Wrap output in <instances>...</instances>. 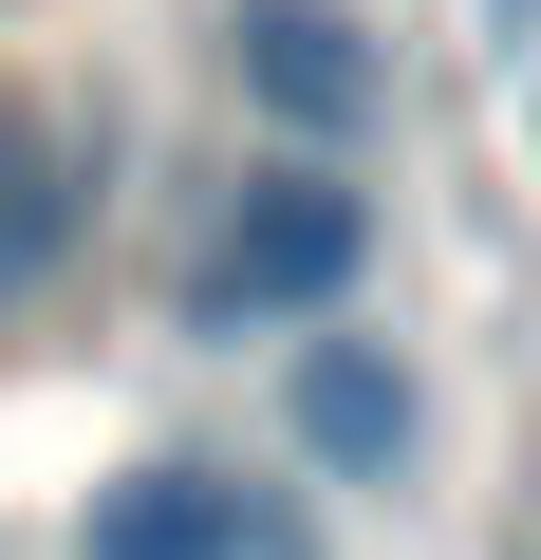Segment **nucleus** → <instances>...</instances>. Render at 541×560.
<instances>
[{
  "mask_svg": "<svg viewBox=\"0 0 541 560\" xmlns=\"http://www.w3.org/2000/svg\"><path fill=\"white\" fill-rule=\"evenodd\" d=\"M355 280H374V187L355 168H261L187 261V337H299Z\"/></svg>",
  "mask_w": 541,
  "mask_h": 560,
  "instance_id": "obj_1",
  "label": "nucleus"
},
{
  "mask_svg": "<svg viewBox=\"0 0 541 560\" xmlns=\"http://www.w3.org/2000/svg\"><path fill=\"white\" fill-rule=\"evenodd\" d=\"M224 75H243V113H281V131H299V168L355 150V131L392 113V57L337 20V0H243V20H224Z\"/></svg>",
  "mask_w": 541,
  "mask_h": 560,
  "instance_id": "obj_2",
  "label": "nucleus"
},
{
  "mask_svg": "<svg viewBox=\"0 0 541 560\" xmlns=\"http://www.w3.org/2000/svg\"><path fill=\"white\" fill-rule=\"evenodd\" d=\"M243 523H261V504H243L224 467H187V448H168V467H131V486H94V523H75V560H243Z\"/></svg>",
  "mask_w": 541,
  "mask_h": 560,
  "instance_id": "obj_3",
  "label": "nucleus"
},
{
  "mask_svg": "<svg viewBox=\"0 0 541 560\" xmlns=\"http://www.w3.org/2000/svg\"><path fill=\"white\" fill-rule=\"evenodd\" d=\"M299 448L355 467V486H392V448H411V374H392V337H299Z\"/></svg>",
  "mask_w": 541,
  "mask_h": 560,
  "instance_id": "obj_4",
  "label": "nucleus"
},
{
  "mask_svg": "<svg viewBox=\"0 0 541 560\" xmlns=\"http://www.w3.org/2000/svg\"><path fill=\"white\" fill-rule=\"evenodd\" d=\"M75 243V131L57 113H0V300Z\"/></svg>",
  "mask_w": 541,
  "mask_h": 560,
  "instance_id": "obj_5",
  "label": "nucleus"
},
{
  "mask_svg": "<svg viewBox=\"0 0 541 560\" xmlns=\"http://www.w3.org/2000/svg\"><path fill=\"white\" fill-rule=\"evenodd\" d=\"M243 560H318V541H299V523H281V504H261V523H243Z\"/></svg>",
  "mask_w": 541,
  "mask_h": 560,
  "instance_id": "obj_6",
  "label": "nucleus"
}]
</instances>
